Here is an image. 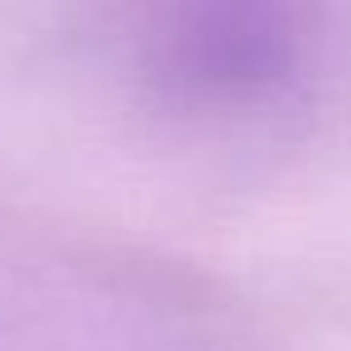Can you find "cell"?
Listing matches in <instances>:
<instances>
[{"label":"cell","mask_w":351,"mask_h":351,"mask_svg":"<svg viewBox=\"0 0 351 351\" xmlns=\"http://www.w3.org/2000/svg\"><path fill=\"white\" fill-rule=\"evenodd\" d=\"M169 49L183 82L245 97L274 87L293 68L298 34L279 0H188L173 20Z\"/></svg>","instance_id":"obj_1"}]
</instances>
